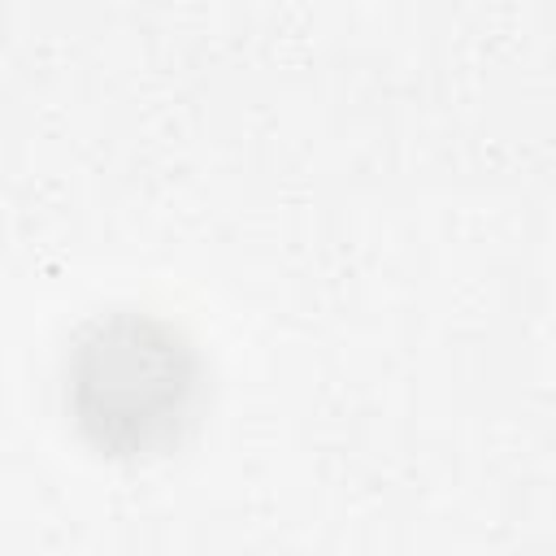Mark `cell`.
<instances>
[{"label":"cell","mask_w":556,"mask_h":556,"mask_svg":"<svg viewBox=\"0 0 556 556\" xmlns=\"http://www.w3.org/2000/svg\"><path fill=\"white\" fill-rule=\"evenodd\" d=\"M208 404V361L195 334L152 308L91 313L61 356V408L100 460L143 465L178 452Z\"/></svg>","instance_id":"obj_1"}]
</instances>
